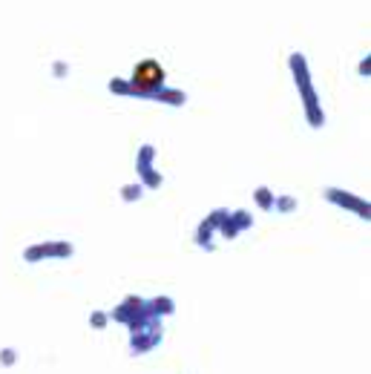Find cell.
Wrapping results in <instances>:
<instances>
[{"label": "cell", "instance_id": "1", "mask_svg": "<svg viewBox=\"0 0 371 374\" xmlns=\"http://www.w3.org/2000/svg\"><path fill=\"white\" fill-rule=\"evenodd\" d=\"M165 66H161L156 58H144L138 61L132 69V78H112L109 81V92H119V96H138V98H153L156 92L165 87Z\"/></svg>", "mask_w": 371, "mask_h": 374}, {"label": "cell", "instance_id": "8", "mask_svg": "<svg viewBox=\"0 0 371 374\" xmlns=\"http://www.w3.org/2000/svg\"><path fill=\"white\" fill-rule=\"evenodd\" d=\"M357 73H360L363 78H368V75H371V55H365V58L360 61V66H357Z\"/></svg>", "mask_w": 371, "mask_h": 374}, {"label": "cell", "instance_id": "9", "mask_svg": "<svg viewBox=\"0 0 371 374\" xmlns=\"http://www.w3.org/2000/svg\"><path fill=\"white\" fill-rule=\"evenodd\" d=\"M138 193H142V187H124V199H127V202L138 199Z\"/></svg>", "mask_w": 371, "mask_h": 374}, {"label": "cell", "instance_id": "2", "mask_svg": "<svg viewBox=\"0 0 371 374\" xmlns=\"http://www.w3.org/2000/svg\"><path fill=\"white\" fill-rule=\"evenodd\" d=\"M288 66H291V75H294V84L303 96V104H305V112H308V121L314 127H322V110H319V98L314 92V84H311V69H308V61L303 52H294L288 58Z\"/></svg>", "mask_w": 371, "mask_h": 374}, {"label": "cell", "instance_id": "4", "mask_svg": "<svg viewBox=\"0 0 371 374\" xmlns=\"http://www.w3.org/2000/svg\"><path fill=\"white\" fill-rule=\"evenodd\" d=\"M138 170H142V176L147 179L150 187L161 184V176L153 173V147H142V153H138Z\"/></svg>", "mask_w": 371, "mask_h": 374}, {"label": "cell", "instance_id": "6", "mask_svg": "<svg viewBox=\"0 0 371 374\" xmlns=\"http://www.w3.org/2000/svg\"><path fill=\"white\" fill-rule=\"evenodd\" d=\"M257 202L265 207V210H271L273 207V199H271V190H265V187H259L257 190Z\"/></svg>", "mask_w": 371, "mask_h": 374}, {"label": "cell", "instance_id": "5", "mask_svg": "<svg viewBox=\"0 0 371 374\" xmlns=\"http://www.w3.org/2000/svg\"><path fill=\"white\" fill-rule=\"evenodd\" d=\"M328 199L331 202H337V204H345V207H351V210H357L360 216H368V204L365 202H360L357 196H351V193H342V190H328Z\"/></svg>", "mask_w": 371, "mask_h": 374}, {"label": "cell", "instance_id": "3", "mask_svg": "<svg viewBox=\"0 0 371 374\" xmlns=\"http://www.w3.org/2000/svg\"><path fill=\"white\" fill-rule=\"evenodd\" d=\"M69 253H73V248H69V245H63V242H52V245L29 248V250H26V260L35 262V260H40V256H69Z\"/></svg>", "mask_w": 371, "mask_h": 374}, {"label": "cell", "instance_id": "7", "mask_svg": "<svg viewBox=\"0 0 371 374\" xmlns=\"http://www.w3.org/2000/svg\"><path fill=\"white\" fill-rule=\"evenodd\" d=\"M52 75H55V78H63V75H69V66H66L63 61H55V63H52Z\"/></svg>", "mask_w": 371, "mask_h": 374}]
</instances>
